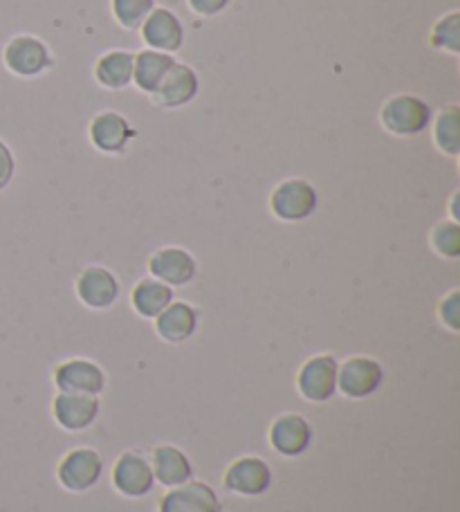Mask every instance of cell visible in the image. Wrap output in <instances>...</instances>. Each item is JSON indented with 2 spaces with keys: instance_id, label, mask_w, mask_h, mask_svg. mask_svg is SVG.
<instances>
[{
  "instance_id": "6da1fadb",
  "label": "cell",
  "mask_w": 460,
  "mask_h": 512,
  "mask_svg": "<svg viewBox=\"0 0 460 512\" xmlns=\"http://www.w3.org/2000/svg\"><path fill=\"white\" fill-rule=\"evenodd\" d=\"M434 120V111L418 95H393L380 108V124L393 137H416L425 133Z\"/></svg>"
},
{
  "instance_id": "7a4b0ae2",
  "label": "cell",
  "mask_w": 460,
  "mask_h": 512,
  "mask_svg": "<svg viewBox=\"0 0 460 512\" xmlns=\"http://www.w3.org/2000/svg\"><path fill=\"white\" fill-rule=\"evenodd\" d=\"M319 194L306 178L279 182L270 194V212L283 223H303L317 214Z\"/></svg>"
},
{
  "instance_id": "3957f363",
  "label": "cell",
  "mask_w": 460,
  "mask_h": 512,
  "mask_svg": "<svg viewBox=\"0 0 460 512\" xmlns=\"http://www.w3.org/2000/svg\"><path fill=\"white\" fill-rule=\"evenodd\" d=\"M3 63L12 75L21 79H36L50 72L54 57L50 45L34 34H16L3 50Z\"/></svg>"
},
{
  "instance_id": "277c9868",
  "label": "cell",
  "mask_w": 460,
  "mask_h": 512,
  "mask_svg": "<svg viewBox=\"0 0 460 512\" xmlns=\"http://www.w3.org/2000/svg\"><path fill=\"white\" fill-rule=\"evenodd\" d=\"M337 373L339 362L335 360V355H312V358L301 364L297 376V389L301 398L315 402V405H324V402L333 400L337 393Z\"/></svg>"
},
{
  "instance_id": "5b68a950",
  "label": "cell",
  "mask_w": 460,
  "mask_h": 512,
  "mask_svg": "<svg viewBox=\"0 0 460 512\" xmlns=\"http://www.w3.org/2000/svg\"><path fill=\"white\" fill-rule=\"evenodd\" d=\"M137 137L135 126L117 111H101L88 124V140L99 153L122 155Z\"/></svg>"
},
{
  "instance_id": "8992f818",
  "label": "cell",
  "mask_w": 460,
  "mask_h": 512,
  "mask_svg": "<svg viewBox=\"0 0 460 512\" xmlns=\"http://www.w3.org/2000/svg\"><path fill=\"white\" fill-rule=\"evenodd\" d=\"M384 367L366 355H355L344 364H339L337 373V391L351 400L371 398L382 387Z\"/></svg>"
},
{
  "instance_id": "52a82bcc",
  "label": "cell",
  "mask_w": 460,
  "mask_h": 512,
  "mask_svg": "<svg viewBox=\"0 0 460 512\" xmlns=\"http://www.w3.org/2000/svg\"><path fill=\"white\" fill-rule=\"evenodd\" d=\"M101 474H104V459L92 447H75L63 456L57 468L59 483L70 492L92 490L99 483Z\"/></svg>"
},
{
  "instance_id": "ba28073f",
  "label": "cell",
  "mask_w": 460,
  "mask_h": 512,
  "mask_svg": "<svg viewBox=\"0 0 460 512\" xmlns=\"http://www.w3.org/2000/svg\"><path fill=\"white\" fill-rule=\"evenodd\" d=\"M113 486L119 495L128 499L151 495L155 488V474L149 456L133 450L119 454L113 465Z\"/></svg>"
},
{
  "instance_id": "9c48e42d",
  "label": "cell",
  "mask_w": 460,
  "mask_h": 512,
  "mask_svg": "<svg viewBox=\"0 0 460 512\" xmlns=\"http://www.w3.org/2000/svg\"><path fill=\"white\" fill-rule=\"evenodd\" d=\"M101 414L99 396L88 393H66L59 391L52 400V418L66 432H84L97 423Z\"/></svg>"
},
{
  "instance_id": "30bf717a",
  "label": "cell",
  "mask_w": 460,
  "mask_h": 512,
  "mask_svg": "<svg viewBox=\"0 0 460 512\" xmlns=\"http://www.w3.org/2000/svg\"><path fill=\"white\" fill-rule=\"evenodd\" d=\"M223 486L238 497H261L272 486V468L259 456H241L227 468Z\"/></svg>"
},
{
  "instance_id": "8fae6325",
  "label": "cell",
  "mask_w": 460,
  "mask_h": 512,
  "mask_svg": "<svg viewBox=\"0 0 460 512\" xmlns=\"http://www.w3.org/2000/svg\"><path fill=\"white\" fill-rule=\"evenodd\" d=\"M75 290L81 304L90 310L113 308L122 295V286H119L115 272H110L104 265H88L77 277Z\"/></svg>"
},
{
  "instance_id": "7c38bea8",
  "label": "cell",
  "mask_w": 460,
  "mask_h": 512,
  "mask_svg": "<svg viewBox=\"0 0 460 512\" xmlns=\"http://www.w3.org/2000/svg\"><path fill=\"white\" fill-rule=\"evenodd\" d=\"M268 438L276 454L285 456V459H297V456L310 450L312 438H315V429H312L306 416L281 414L270 425Z\"/></svg>"
},
{
  "instance_id": "4fadbf2b",
  "label": "cell",
  "mask_w": 460,
  "mask_h": 512,
  "mask_svg": "<svg viewBox=\"0 0 460 512\" xmlns=\"http://www.w3.org/2000/svg\"><path fill=\"white\" fill-rule=\"evenodd\" d=\"M52 382L59 391L99 396V393L106 389V373L97 362L86 358H72L61 362L59 367L54 369Z\"/></svg>"
},
{
  "instance_id": "5bb4252c",
  "label": "cell",
  "mask_w": 460,
  "mask_h": 512,
  "mask_svg": "<svg viewBox=\"0 0 460 512\" xmlns=\"http://www.w3.org/2000/svg\"><path fill=\"white\" fill-rule=\"evenodd\" d=\"M149 272L153 279L167 283L171 288H182L196 279L198 261L189 250L169 245V248H162L151 256Z\"/></svg>"
},
{
  "instance_id": "9a60e30c",
  "label": "cell",
  "mask_w": 460,
  "mask_h": 512,
  "mask_svg": "<svg viewBox=\"0 0 460 512\" xmlns=\"http://www.w3.org/2000/svg\"><path fill=\"white\" fill-rule=\"evenodd\" d=\"M200 93V77L187 63L176 61L169 75L153 95V104L164 108V111H178V108L189 106Z\"/></svg>"
},
{
  "instance_id": "2e32d148",
  "label": "cell",
  "mask_w": 460,
  "mask_h": 512,
  "mask_svg": "<svg viewBox=\"0 0 460 512\" xmlns=\"http://www.w3.org/2000/svg\"><path fill=\"white\" fill-rule=\"evenodd\" d=\"M140 34L149 50L176 54L184 45V25L169 7H155L140 27Z\"/></svg>"
},
{
  "instance_id": "e0dca14e",
  "label": "cell",
  "mask_w": 460,
  "mask_h": 512,
  "mask_svg": "<svg viewBox=\"0 0 460 512\" xmlns=\"http://www.w3.org/2000/svg\"><path fill=\"white\" fill-rule=\"evenodd\" d=\"M223 504L216 495V490L202 481H187L178 488H169L167 495H162L158 512H220Z\"/></svg>"
},
{
  "instance_id": "ac0fdd59",
  "label": "cell",
  "mask_w": 460,
  "mask_h": 512,
  "mask_svg": "<svg viewBox=\"0 0 460 512\" xmlns=\"http://www.w3.org/2000/svg\"><path fill=\"white\" fill-rule=\"evenodd\" d=\"M153 322H155V333L160 335V340L169 344H184L198 333L200 313L196 306L187 304V301L173 299L171 304L153 319Z\"/></svg>"
},
{
  "instance_id": "d6986e66",
  "label": "cell",
  "mask_w": 460,
  "mask_h": 512,
  "mask_svg": "<svg viewBox=\"0 0 460 512\" xmlns=\"http://www.w3.org/2000/svg\"><path fill=\"white\" fill-rule=\"evenodd\" d=\"M151 468L155 474V483L164 488H178L182 483L193 479V463L176 445H158L151 454Z\"/></svg>"
},
{
  "instance_id": "ffe728a7",
  "label": "cell",
  "mask_w": 460,
  "mask_h": 512,
  "mask_svg": "<svg viewBox=\"0 0 460 512\" xmlns=\"http://www.w3.org/2000/svg\"><path fill=\"white\" fill-rule=\"evenodd\" d=\"M173 63H176V57H173V54L149 50V48L140 50L135 54V63H133V84L137 86L140 93L153 97L158 93L164 77L169 75Z\"/></svg>"
},
{
  "instance_id": "44dd1931",
  "label": "cell",
  "mask_w": 460,
  "mask_h": 512,
  "mask_svg": "<svg viewBox=\"0 0 460 512\" xmlns=\"http://www.w3.org/2000/svg\"><path fill=\"white\" fill-rule=\"evenodd\" d=\"M133 63L135 52L131 50H108L95 63V81L106 90H126L133 86Z\"/></svg>"
},
{
  "instance_id": "7402d4cb",
  "label": "cell",
  "mask_w": 460,
  "mask_h": 512,
  "mask_svg": "<svg viewBox=\"0 0 460 512\" xmlns=\"http://www.w3.org/2000/svg\"><path fill=\"white\" fill-rule=\"evenodd\" d=\"M173 301V288L153 277H144L135 283L131 292V306L140 317L155 319Z\"/></svg>"
},
{
  "instance_id": "603a6c76",
  "label": "cell",
  "mask_w": 460,
  "mask_h": 512,
  "mask_svg": "<svg viewBox=\"0 0 460 512\" xmlns=\"http://www.w3.org/2000/svg\"><path fill=\"white\" fill-rule=\"evenodd\" d=\"M434 124V142L440 153L449 155V158H458L460 155V108L456 104L443 108L436 115Z\"/></svg>"
},
{
  "instance_id": "cb8c5ba5",
  "label": "cell",
  "mask_w": 460,
  "mask_h": 512,
  "mask_svg": "<svg viewBox=\"0 0 460 512\" xmlns=\"http://www.w3.org/2000/svg\"><path fill=\"white\" fill-rule=\"evenodd\" d=\"M431 48L458 57L460 54V12H449L438 18L429 34Z\"/></svg>"
},
{
  "instance_id": "d4e9b609",
  "label": "cell",
  "mask_w": 460,
  "mask_h": 512,
  "mask_svg": "<svg viewBox=\"0 0 460 512\" xmlns=\"http://www.w3.org/2000/svg\"><path fill=\"white\" fill-rule=\"evenodd\" d=\"M155 7V0H110L117 25L128 32H140Z\"/></svg>"
},
{
  "instance_id": "484cf974",
  "label": "cell",
  "mask_w": 460,
  "mask_h": 512,
  "mask_svg": "<svg viewBox=\"0 0 460 512\" xmlns=\"http://www.w3.org/2000/svg\"><path fill=\"white\" fill-rule=\"evenodd\" d=\"M431 248L443 259L456 261L460 256V225L456 221H440L431 230Z\"/></svg>"
},
{
  "instance_id": "4316f807",
  "label": "cell",
  "mask_w": 460,
  "mask_h": 512,
  "mask_svg": "<svg viewBox=\"0 0 460 512\" xmlns=\"http://www.w3.org/2000/svg\"><path fill=\"white\" fill-rule=\"evenodd\" d=\"M438 317L443 326H447L452 333L460 331V290H452L443 301H440Z\"/></svg>"
},
{
  "instance_id": "83f0119b",
  "label": "cell",
  "mask_w": 460,
  "mask_h": 512,
  "mask_svg": "<svg viewBox=\"0 0 460 512\" xmlns=\"http://www.w3.org/2000/svg\"><path fill=\"white\" fill-rule=\"evenodd\" d=\"M16 176V158L9 144L0 140V191H5Z\"/></svg>"
},
{
  "instance_id": "f1b7e54d",
  "label": "cell",
  "mask_w": 460,
  "mask_h": 512,
  "mask_svg": "<svg viewBox=\"0 0 460 512\" xmlns=\"http://www.w3.org/2000/svg\"><path fill=\"white\" fill-rule=\"evenodd\" d=\"M187 3L193 14H198L202 18H214L223 14L232 0H187Z\"/></svg>"
},
{
  "instance_id": "f546056e",
  "label": "cell",
  "mask_w": 460,
  "mask_h": 512,
  "mask_svg": "<svg viewBox=\"0 0 460 512\" xmlns=\"http://www.w3.org/2000/svg\"><path fill=\"white\" fill-rule=\"evenodd\" d=\"M458 198H460V194L456 191V194L452 196V221H460V214H458Z\"/></svg>"
}]
</instances>
